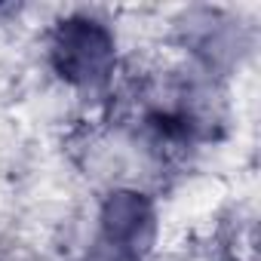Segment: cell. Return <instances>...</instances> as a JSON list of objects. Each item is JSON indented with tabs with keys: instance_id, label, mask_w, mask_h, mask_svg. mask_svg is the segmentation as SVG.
Listing matches in <instances>:
<instances>
[{
	"instance_id": "cell-1",
	"label": "cell",
	"mask_w": 261,
	"mask_h": 261,
	"mask_svg": "<svg viewBox=\"0 0 261 261\" xmlns=\"http://www.w3.org/2000/svg\"><path fill=\"white\" fill-rule=\"evenodd\" d=\"M49 56H53V68L68 83L95 86L114 68V37L101 22L74 16L56 28Z\"/></svg>"
},
{
	"instance_id": "cell-2",
	"label": "cell",
	"mask_w": 261,
	"mask_h": 261,
	"mask_svg": "<svg viewBox=\"0 0 261 261\" xmlns=\"http://www.w3.org/2000/svg\"><path fill=\"white\" fill-rule=\"evenodd\" d=\"M154 206L145 194L117 191L101 209V246L114 261H139L154 243Z\"/></svg>"
}]
</instances>
